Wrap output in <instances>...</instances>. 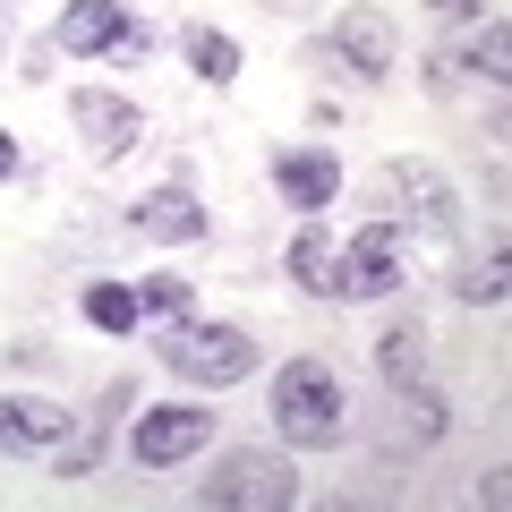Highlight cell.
Segmentation results:
<instances>
[{"instance_id": "6da1fadb", "label": "cell", "mask_w": 512, "mask_h": 512, "mask_svg": "<svg viewBox=\"0 0 512 512\" xmlns=\"http://www.w3.org/2000/svg\"><path fill=\"white\" fill-rule=\"evenodd\" d=\"M274 427L291 453H333V444L350 436V384L333 359H282L274 367Z\"/></svg>"}, {"instance_id": "7a4b0ae2", "label": "cell", "mask_w": 512, "mask_h": 512, "mask_svg": "<svg viewBox=\"0 0 512 512\" xmlns=\"http://www.w3.org/2000/svg\"><path fill=\"white\" fill-rule=\"evenodd\" d=\"M154 359H163L180 384L222 393V384H248L256 367H265V350H256L248 325H197V316H171V325H154Z\"/></svg>"}, {"instance_id": "3957f363", "label": "cell", "mask_w": 512, "mask_h": 512, "mask_svg": "<svg viewBox=\"0 0 512 512\" xmlns=\"http://www.w3.org/2000/svg\"><path fill=\"white\" fill-rule=\"evenodd\" d=\"M197 504L205 512H291L299 504V470L274 444H239V453H222L214 470L197 478Z\"/></svg>"}, {"instance_id": "277c9868", "label": "cell", "mask_w": 512, "mask_h": 512, "mask_svg": "<svg viewBox=\"0 0 512 512\" xmlns=\"http://www.w3.org/2000/svg\"><path fill=\"white\" fill-rule=\"evenodd\" d=\"M52 43L69 60H120V69H137V60L154 52V26L128 9V0H69L52 18Z\"/></svg>"}, {"instance_id": "5b68a950", "label": "cell", "mask_w": 512, "mask_h": 512, "mask_svg": "<svg viewBox=\"0 0 512 512\" xmlns=\"http://www.w3.org/2000/svg\"><path fill=\"white\" fill-rule=\"evenodd\" d=\"M410 248H419V239H410L393 214L367 222V231H350L342 239V299H393L410 282Z\"/></svg>"}, {"instance_id": "8992f818", "label": "cell", "mask_w": 512, "mask_h": 512, "mask_svg": "<svg viewBox=\"0 0 512 512\" xmlns=\"http://www.w3.org/2000/svg\"><path fill=\"white\" fill-rule=\"evenodd\" d=\"M205 444H214V410L205 402H154V410H137V427H128V461H137V470H180V461H197Z\"/></svg>"}, {"instance_id": "52a82bcc", "label": "cell", "mask_w": 512, "mask_h": 512, "mask_svg": "<svg viewBox=\"0 0 512 512\" xmlns=\"http://www.w3.org/2000/svg\"><path fill=\"white\" fill-rule=\"evenodd\" d=\"M69 128L86 137L94 163H120V154L146 146V111L128 103V94H111V86H77L69 94Z\"/></svg>"}, {"instance_id": "ba28073f", "label": "cell", "mask_w": 512, "mask_h": 512, "mask_svg": "<svg viewBox=\"0 0 512 512\" xmlns=\"http://www.w3.org/2000/svg\"><path fill=\"white\" fill-rule=\"evenodd\" d=\"M384 188H393V222H410V239H453L461 231V197L444 188L436 163H384Z\"/></svg>"}, {"instance_id": "9c48e42d", "label": "cell", "mask_w": 512, "mask_h": 512, "mask_svg": "<svg viewBox=\"0 0 512 512\" xmlns=\"http://www.w3.org/2000/svg\"><path fill=\"white\" fill-rule=\"evenodd\" d=\"M128 231L154 239V248H197V239L214 231V214H205V205L188 197L180 180H163V188H146V197L128 205Z\"/></svg>"}, {"instance_id": "30bf717a", "label": "cell", "mask_w": 512, "mask_h": 512, "mask_svg": "<svg viewBox=\"0 0 512 512\" xmlns=\"http://www.w3.org/2000/svg\"><path fill=\"white\" fill-rule=\"evenodd\" d=\"M333 52H342V69H359L367 86H376V77L402 69V26L359 0V9H342V26H333Z\"/></svg>"}, {"instance_id": "8fae6325", "label": "cell", "mask_w": 512, "mask_h": 512, "mask_svg": "<svg viewBox=\"0 0 512 512\" xmlns=\"http://www.w3.org/2000/svg\"><path fill=\"white\" fill-rule=\"evenodd\" d=\"M274 188H282V205H299V214H325V205L342 197V154L333 146H282L274 154Z\"/></svg>"}, {"instance_id": "7c38bea8", "label": "cell", "mask_w": 512, "mask_h": 512, "mask_svg": "<svg viewBox=\"0 0 512 512\" xmlns=\"http://www.w3.org/2000/svg\"><path fill=\"white\" fill-rule=\"evenodd\" d=\"M77 436V410L35 402V393H0V453H60Z\"/></svg>"}, {"instance_id": "4fadbf2b", "label": "cell", "mask_w": 512, "mask_h": 512, "mask_svg": "<svg viewBox=\"0 0 512 512\" xmlns=\"http://www.w3.org/2000/svg\"><path fill=\"white\" fill-rule=\"evenodd\" d=\"M282 274H291L308 299H342V239L308 214V222H299V239L282 248Z\"/></svg>"}, {"instance_id": "5bb4252c", "label": "cell", "mask_w": 512, "mask_h": 512, "mask_svg": "<svg viewBox=\"0 0 512 512\" xmlns=\"http://www.w3.org/2000/svg\"><path fill=\"white\" fill-rule=\"evenodd\" d=\"M376 376L393 384V393L427 376V325H419V316H402V325H384V333H376Z\"/></svg>"}, {"instance_id": "9a60e30c", "label": "cell", "mask_w": 512, "mask_h": 512, "mask_svg": "<svg viewBox=\"0 0 512 512\" xmlns=\"http://www.w3.org/2000/svg\"><path fill=\"white\" fill-rule=\"evenodd\" d=\"M180 52H188V77H197V86H239V43L222 35V26H188L180 35Z\"/></svg>"}, {"instance_id": "2e32d148", "label": "cell", "mask_w": 512, "mask_h": 512, "mask_svg": "<svg viewBox=\"0 0 512 512\" xmlns=\"http://www.w3.org/2000/svg\"><path fill=\"white\" fill-rule=\"evenodd\" d=\"M77 308H86L94 333H137V325H146V308H137V282H86V299H77Z\"/></svg>"}, {"instance_id": "e0dca14e", "label": "cell", "mask_w": 512, "mask_h": 512, "mask_svg": "<svg viewBox=\"0 0 512 512\" xmlns=\"http://www.w3.org/2000/svg\"><path fill=\"white\" fill-rule=\"evenodd\" d=\"M504 248H487V256H461L453 265V299H470V308H504Z\"/></svg>"}, {"instance_id": "ac0fdd59", "label": "cell", "mask_w": 512, "mask_h": 512, "mask_svg": "<svg viewBox=\"0 0 512 512\" xmlns=\"http://www.w3.org/2000/svg\"><path fill=\"white\" fill-rule=\"evenodd\" d=\"M393 402H402V427H410V444H436L444 427H453V410H444V393H436L427 376H419V384H402Z\"/></svg>"}, {"instance_id": "d6986e66", "label": "cell", "mask_w": 512, "mask_h": 512, "mask_svg": "<svg viewBox=\"0 0 512 512\" xmlns=\"http://www.w3.org/2000/svg\"><path fill=\"white\" fill-rule=\"evenodd\" d=\"M461 60H470V77H478V86H495V94H504V77H512V26H504V18H487V35H478Z\"/></svg>"}, {"instance_id": "ffe728a7", "label": "cell", "mask_w": 512, "mask_h": 512, "mask_svg": "<svg viewBox=\"0 0 512 512\" xmlns=\"http://www.w3.org/2000/svg\"><path fill=\"white\" fill-rule=\"evenodd\" d=\"M137 308H146L154 325L188 316V274H137Z\"/></svg>"}, {"instance_id": "44dd1931", "label": "cell", "mask_w": 512, "mask_h": 512, "mask_svg": "<svg viewBox=\"0 0 512 512\" xmlns=\"http://www.w3.org/2000/svg\"><path fill=\"white\" fill-rule=\"evenodd\" d=\"M427 9H436L444 26H470V18H478V0H427Z\"/></svg>"}, {"instance_id": "7402d4cb", "label": "cell", "mask_w": 512, "mask_h": 512, "mask_svg": "<svg viewBox=\"0 0 512 512\" xmlns=\"http://www.w3.org/2000/svg\"><path fill=\"white\" fill-rule=\"evenodd\" d=\"M0 180H18V137L0 128Z\"/></svg>"}, {"instance_id": "603a6c76", "label": "cell", "mask_w": 512, "mask_h": 512, "mask_svg": "<svg viewBox=\"0 0 512 512\" xmlns=\"http://www.w3.org/2000/svg\"><path fill=\"white\" fill-rule=\"evenodd\" d=\"M9 35H18V18H9V0H0V60H9Z\"/></svg>"}, {"instance_id": "cb8c5ba5", "label": "cell", "mask_w": 512, "mask_h": 512, "mask_svg": "<svg viewBox=\"0 0 512 512\" xmlns=\"http://www.w3.org/2000/svg\"><path fill=\"white\" fill-rule=\"evenodd\" d=\"M282 9H291V0H282Z\"/></svg>"}]
</instances>
